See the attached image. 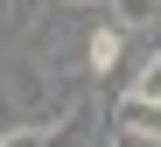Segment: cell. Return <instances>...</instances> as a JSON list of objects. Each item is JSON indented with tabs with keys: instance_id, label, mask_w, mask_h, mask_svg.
Listing matches in <instances>:
<instances>
[{
	"instance_id": "6da1fadb",
	"label": "cell",
	"mask_w": 161,
	"mask_h": 147,
	"mask_svg": "<svg viewBox=\"0 0 161 147\" xmlns=\"http://www.w3.org/2000/svg\"><path fill=\"white\" fill-rule=\"evenodd\" d=\"M112 126L126 140H161V105H140V98H119L112 105Z\"/></svg>"
},
{
	"instance_id": "5b68a950",
	"label": "cell",
	"mask_w": 161,
	"mask_h": 147,
	"mask_svg": "<svg viewBox=\"0 0 161 147\" xmlns=\"http://www.w3.org/2000/svg\"><path fill=\"white\" fill-rule=\"evenodd\" d=\"M77 7H105V0H77Z\"/></svg>"
},
{
	"instance_id": "7a4b0ae2",
	"label": "cell",
	"mask_w": 161,
	"mask_h": 147,
	"mask_svg": "<svg viewBox=\"0 0 161 147\" xmlns=\"http://www.w3.org/2000/svg\"><path fill=\"white\" fill-rule=\"evenodd\" d=\"M119 35H126V28H119L112 14H105V21L91 28V35H84V63H91L98 77H105V70H112V63H119Z\"/></svg>"
},
{
	"instance_id": "277c9868",
	"label": "cell",
	"mask_w": 161,
	"mask_h": 147,
	"mask_svg": "<svg viewBox=\"0 0 161 147\" xmlns=\"http://www.w3.org/2000/svg\"><path fill=\"white\" fill-rule=\"evenodd\" d=\"M98 147H140V140H126V133H112V140H98Z\"/></svg>"
},
{
	"instance_id": "3957f363",
	"label": "cell",
	"mask_w": 161,
	"mask_h": 147,
	"mask_svg": "<svg viewBox=\"0 0 161 147\" xmlns=\"http://www.w3.org/2000/svg\"><path fill=\"white\" fill-rule=\"evenodd\" d=\"M119 98H140V105H161V49L147 56L140 70H133L126 84H119Z\"/></svg>"
}]
</instances>
